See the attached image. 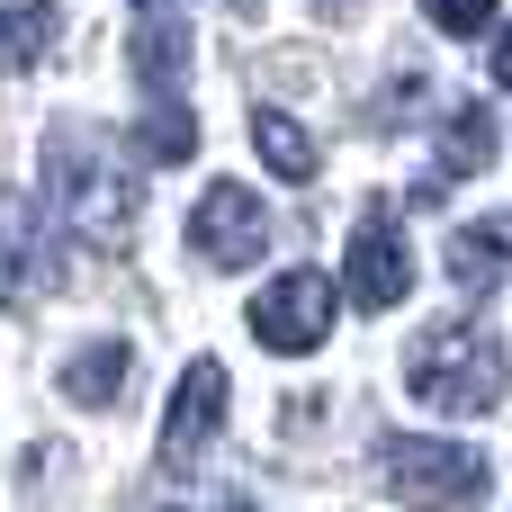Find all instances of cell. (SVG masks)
<instances>
[{
    "instance_id": "18",
    "label": "cell",
    "mask_w": 512,
    "mask_h": 512,
    "mask_svg": "<svg viewBox=\"0 0 512 512\" xmlns=\"http://www.w3.org/2000/svg\"><path fill=\"white\" fill-rule=\"evenodd\" d=\"M225 512H252V504H225Z\"/></svg>"
},
{
    "instance_id": "6",
    "label": "cell",
    "mask_w": 512,
    "mask_h": 512,
    "mask_svg": "<svg viewBox=\"0 0 512 512\" xmlns=\"http://www.w3.org/2000/svg\"><path fill=\"white\" fill-rule=\"evenodd\" d=\"M342 279H351V306H360V315H396V306H405V288H414V252H405V234H396L387 207H369V216L351 225V261H342Z\"/></svg>"
},
{
    "instance_id": "14",
    "label": "cell",
    "mask_w": 512,
    "mask_h": 512,
    "mask_svg": "<svg viewBox=\"0 0 512 512\" xmlns=\"http://www.w3.org/2000/svg\"><path fill=\"white\" fill-rule=\"evenodd\" d=\"M54 36H63V18H54L45 0H18V9H0V72H36Z\"/></svg>"
},
{
    "instance_id": "11",
    "label": "cell",
    "mask_w": 512,
    "mask_h": 512,
    "mask_svg": "<svg viewBox=\"0 0 512 512\" xmlns=\"http://www.w3.org/2000/svg\"><path fill=\"white\" fill-rule=\"evenodd\" d=\"M450 279H459L468 297L504 288L512 279V234L504 225H459V234H450Z\"/></svg>"
},
{
    "instance_id": "13",
    "label": "cell",
    "mask_w": 512,
    "mask_h": 512,
    "mask_svg": "<svg viewBox=\"0 0 512 512\" xmlns=\"http://www.w3.org/2000/svg\"><path fill=\"white\" fill-rule=\"evenodd\" d=\"M486 162H495V117L468 99V108H450V126H441V171H432V180L450 189L459 171H486Z\"/></svg>"
},
{
    "instance_id": "2",
    "label": "cell",
    "mask_w": 512,
    "mask_h": 512,
    "mask_svg": "<svg viewBox=\"0 0 512 512\" xmlns=\"http://www.w3.org/2000/svg\"><path fill=\"white\" fill-rule=\"evenodd\" d=\"M405 396L432 414H495L504 405V342L477 324H432L405 360Z\"/></svg>"
},
{
    "instance_id": "5",
    "label": "cell",
    "mask_w": 512,
    "mask_h": 512,
    "mask_svg": "<svg viewBox=\"0 0 512 512\" xmlns=\"http://www.w3.org/2000/svg\"><path fill=\"white\" fill-rule=\"evenodd\" d=\"M333 279L324 270H279L261 297H252V333H261V351H315L324 333H333Z\"/></svg>"
},
{
    "instance_id": "3",
    "label": "cell",
    "mask_w": 512,
    "mask_h": 512,
    "mask_svg": "<svg viewBox=\"0 0 512 512\" xmlns=\"http://www.w3.org/2000/svg\"><path fill=\"white\" fill-rule=\"evenodd\" d=\"M378 468H387V486L414 512H486V477H495L468 441H414V432L387 441Z\"/></svg>"
},
{
    "instance_id": "7",
    "label": "cell",
    "mask_w": 512,
    "mask_h": 512,
    "mask_svg": "<svg viewBox=\"0 0 512 512\" xmlns=\"http://www.w3.org/2000/svg\"><path fill=\"white\" fill-rule=\"evenodd\" d=\"M216 432H225V360H189L162 414V468H189Z\"/></svg>"
},
{
    "instance_id": "15",
    "label": "cell",
    "mask_w": 512,
    "mask_h": 512,
    "mask_svg": "<svg viewBox=\"0 0 512 512\" xmlns=\"http://www.w3.org/2000/svg\"><path fill=\"white\" fill-rule=\"evenodd\" d=\"M135 153H144V162H162V171H171V162H189V153H198V117H189L180 99H153V108L135 117Z\"/></svg>"
},
{
    "instance_id": "10",
    "label": "cell",
    "mask_w": 512,
    "mask_h": 512,
    "mask_svg": "<svg viewBox=\"0 0 512 512\" xmlns=\"http://www.w3.org/2000/svg\"><path fill=\"white\" fill-rule=\"evenodd\" d=\"M126 378H135V351H126V342H90V351H72V360H63V396H72V405H90V414H99V405H117V396H126Z\"/></svg>"
},
{
    "instance_id": "17",
    "label": "cell",
    "mask_w": 512,
    "mask_h": 512,
    "mask_svg": "<svg viewBox=\"0 0 512 512\" xmlns=\"http://www.w3.org/2000/svg\"><path fill=\"white\" fill-rule=\"evenodd\" d=\"M495 90H512V27H504V45H495Z\"/></svg>"
},
{
    "instance_id": "12",
    "label": "cell",
    "mask_w": 512,
    "mask_h": 512,
    "mask_svg": "<svg viewBox=\"0 0 512 512\" xmlns=\"http://www.w3.org/2000/svg\"><path fill=\"white\" fill-rule=\"evenodd\" d=\"M243 126H252V153H261L279 180H315V162H324V153H315V135H306L297 117H279V108H252Z\"/></svg>"
},
{
    "instance_id": "16",
    "label": "cell",
    "mask_w": 512,
    "mask_h": 512,
    "mask_svg": "<svg viewBox=\"0 0 512 512\" xmlns=\"http://www.w3.org/2000/svg\"><path fill=\"white\" fill-rule=\"evenodd\" d=\"M423 18H432L441 36H486V27H495V0H423Z\"/></svg>"
},
{
    "instance_id": "1",
    "label": "cell",
    "mask_w": 512,
    "mask_h": 512,
    "mask_svg": "<svg viewBox=\"0 0 512 512\" xmlns=\"http://www.w3.org/2000/svg\"><path fill=\"white\" fill-rule=\"evenodd\" d=\"M45 180H54V207L72 216V234L90 252H126L135 243V180L90 144V126H54L45 135Z\"/></svg>"
},
{
    "instance_id": "4",
    "label": "cell",
    "mask_w": 512,
    "mask_h": 512,
    "mask_svg": "<svg viewBox=\"0 0 512 512\" xmlns=\"http://www.w3.org/2000/svg\"><path fill=\"white\" fill-rule=\"evenodd\" d=\"M261 243H270V216H261V198H252L243 180H216V189L189 207V252H198L207 270H252Z\"/></svg>"
},
{
    "instance_id": "8",
    "label": "cell",
    "mask_w": 512,
    "mask_h": 512,
    "mask_svg": "<svg viewBox=\"0 0 512 512\" xmlns=\"http://www.w3.org/2000/svg\"><path fill=\"white\" fill-rule=\"evenodd\" d=\"M45 207L27 189H0V306H27L45 288Z\"/></svg>"
},
{
    "instance_id": "9",
    "label": "cell",
    "mask_w": 512,
    "mask_h": 512,
    "mask_svg": "<svg viewBox=\"0 0 512 512\" xmlns=\"http://www.w3.org/2000/svg\"><path fill=\"white\" fill-rule=\"evenodd\" d=\"M126 72H135L153 99H171V90H180V72H189V27H180V18H153V27H135V45H126Z\"/></svg>"
}]
</instances>
